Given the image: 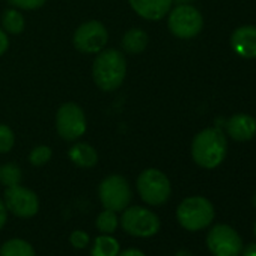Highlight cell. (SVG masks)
<instances>
[{
	"label": "cell",
	"instance_id": "1",
	"mask_svg": "<svg viewBox=\"0 0 256 256\" xmlns=\"http://www.w3.org/2000/svg\"><path fill=\"white\" fill-rule=\"evenodd\" d=\"M126 76V60L122 52L116 48H106L96 53L92 65V77L95 84L104 90L112 92L122 86Z\"/></svg>",
	"mask_w": 256,
	"mask_h": 256
},
{
	"label": "cell",
	"instance_id": "2",
	"mask_svg": "<svg viewBox=\"0 0 256 256\" xmlns=\"http://www.w3.org/2000/svg\"><path fill=\"white\" fill-rule=\"evenodd\" d=\"M228 142L218 128H205L199 132L192 142V157L204 169H216L226 157Z\"/></svg>",
	"mask_w": 256,
	"mask_h": 256
},
{
	"label": "cell",
	"instance_id": "3",
	"mask_svg": "<svg viewBox=\"0 0 256 256\" xmlns=\"http://www.w3.org/2000/svg\"><path fill=\"white\" fill-rule=\"evenodd\" d=\"M214 216L216 212L212 204L202 196L186 198L176 208L178 223L190 232L208 228L212 223Z\"/></svg>",
	"mask_w": 256,
	"mask_h": 256
},
{
	"label": "cell",
	"instance_id": "4",
	"mask_svg": "<svg viewBox=\"0 0 256 256\" xmlns=\"http://www.w3.org/2000/svg\"><path fill=\"white\" fill-rule=\"evenodd\" d=\"M139 196L142 200L151 206H160L166 204L172 194V187L169 178L158 169H145L136 182Z\"/></svg>",
	"mask_w": 256,
	"mask_h": 256
},
{
	"label": "cell",
	"instance_id": "5",
	"mask_svg": "<svg viewBox=\"0 0 256 256\" xmlns=\"http://www.w3.org/2000/svg\"><path fill=\"white\" fill-rule=\"evenodd\" d=\"M119 223L126 234L138 238H150L160 230L158 216L154 211L139 205L126 206L122 211Z\"/></svg>",
	"mask_w": 256,
	"mask_h": 256
},
{
	"label": "cell",
	"instance_id": "6",
	"mask_svg": "<svg viewBox=\"0 0 256 256\" xmlns=\"http://www.w3.org/2000/svg\"><path fill=\"white\" fill-rule=\"evenodd\" d=\"M98 196L106 210L119 212L130 205L133 192L130 182L122 175H108L100 182Z\"/></svg>",
	"mask_w": 256,
	"mask_h": 256
},
{
	"label": "cell",
	"instance_id": "7",
	"mask_svg": "<svg viewBox=\"0 0 256 256\" xmlns=\"http://www.w3.org/2000/svg\"><path fill=\"white\" fill-rule=\"evenodd\" d=\"M168 26L172 35L180 40H192L198 36L204 28V17L190 4H182L169 11Z\"/></svg>",
	"mask_w": 256,
	"mask_h": 256
},
{
	"label": "cell",
	"instance_id": "8",
	"mask_svg": "<svg viewBox=\"0 0 256 256\" xmlns=\"http://www.w3.org/2000/svg\"><path fill=\"white\" fill-rule=\"evenodd\" d=\"M86 128H88L86 114L78 104L65 102L58 108L56 130L64 140L74 142L80 139L86 133Z\"/></svg>",
	"mask_w": 256,
	"mask_h": 256
},
{
	"label": "cell",
	"instance_id": "9",
	"mask_svg": "<svg viewBox=\"0 0 256 256\" xmlns=\"http://www.w3.org/2000/svg\"><path fill=\"white\" fill-rule=\"evenodd\" d=\"M107 41H108V32L106 26L96 20H90L80 24L72 35L74 47L80 53H86V54L100 53L101 50L106 48Z\"/></svg>",
	"mask_w": 256,
	"mask_h": 256
},
{
	"label": "cell",
	"instance_id": "10",
	"mask_svg": "<svg viewBox=\"0 0 256 256\" xmlns=\"http://www.w3.org/2000/svg\"><path fill=\"white\" fill-rule=\"evenodd\" d=\"M206 247L212 256H238L242 248V241L234 228L220 223L210 229Z\"/></svg>",
	"mask_w": 256,
	"mask_h": 256
},
{
	"label": "cell",
	"instance_id": "11",
	"mask_svg": "<svg viewBox=\"0 0 256 256\" xmlns=\"http://www.w3.org/2000/svg\"><path fill=\"white\" fill-rule=\"evenodd\" d=\"M5 206L10 212L20 218H30L40 211V199L38 194L23 186L6 187L4 194Z\"/></svg>",
	"mask_w": 256,
	"mask_h": 256
},
{
	"label": "cell",
	"instance_id": "12",
	"mask_svg": "<svg viewBox=\"0 0 256 256\" xmlns=\"http://www.w3.org/2000/svg\"><path fill=\"white\" fill-rule=\"evenodd\" d=\"M232 50L244 59H256V26H240L230 36Z\"/></svg>",
	"mask_w": 256,
	"mask_h": 256
},
{
	"label": "cell",
	"instance_id": "13",
	"mask_svg": "<svg viewBox=\"0 0 256 256\" xmlns=\"http://www.w3.org/2000/svg\"><path fill=\"white\" fill-rule=\"evenodd\" d=\"M128 4L139 17L148 22H158L169 14L174 0H128Z\"/></svg>",
	"mask_w": 256,
	"mask_h": 256
},
{
	"label": "cell",
	"instance_id": "14",
	"mask_svg": "<svg viewBox=\"0 0 256 256\" xmlns=\"http://www.w3.org/2000/svg\"><path fill=\"white\" fill-rule=\"evenodd\" d=\"M226 133L236 142H247L256 134V119L246 113L234 114L226 120Z\"/></svg>",
	"mask_w": 256,
	"mask_h": 256
},
{
	"label": "cell",
	"instance_id": "15",
	"mask_svg": "<svg viewBox=\"0 0 256 256\" xmlns=\"http://www.w3.org/2000/svg\"><path fill=\"white\" fill-rule=\"evenodd\" d=\"M68 158L77 168L90 169L98 163V152L89 144H76L68 150Z\"/></svg>",
	"mask_w": 256,
	"mask_h": 256
},
{
	"label": "cell",
	"instance_id": "16",
	"mask_svg": "<svg viewBox=\"0 0 256 256\" xmlns=\"http://www.w3.org/2000/svg\"><path fill=\"white\" fill-rule=\"evenodd\" d=\"M148 34L144 29L139 28H133L130 30H126L125 35L122 36L120 46L122 50L125 53H130V54H140L145 52L146 46H148Z\"/></svg>",
	"mask_w": 256,
	"mask_h": 256
},
{
	"label": "cell",
	"instance_id": "17",
	"mask_svg": "<svg viewBox=\"0 0 256 256\" xmlns=\"http://www.w3.org/2000/svg\"><path fill=\"white\" fill-rule=\"evenodd\" d=\"M120 252L119 241L108 234H101L94 240L92 248H90V256H118Z\"/></svg>",
	"mask_w": 256,
	"mask_h": 256
},
{
	"label": "cell",
	"instance_id": "18",
	"mask_svg": "<svg viewBox=\"0 0 256 256\" xmlns=\"http://www.w3.org/2000/svg\"><path fill=\"white\" fill-rule=\"evenodd\" d=\"M0 256H36L30 242L22 238L8 240L0 247Z\"/></svg>",
	"mask_w": 256,
	"mask_h": 256
},
{
	"label": "cell",
	"instance_id": "19",
	"mask_svg": "<svg viewBox=\"0 0 256 256\" xmlns=\"http://www.w3.org/2000/svg\"><path fill=\"white\" fill-rule=\"evenodd\" d=\"M2 26L4 30L11 35H20L26 28V20L23 14L17 10H6L2 17Z\"/></svg>",
	"mask_w": 256,
	"mask_h": 256
},
{
	"label": "cell",
	"instance_id": "20",
	"mask_svg": "<svg viewBox=\"0 0 256 256\" xmlns=\"http://www.w3.org/2000/svg\"><path fill=\"white\" fill-rule=\"evenodd\" d=\"M95 224H96V229L101 234L112 235L118 229V226H119V218H118V216H116L114 211L104 208V211L98 214V217L95 220Z\"/></svg>",
	"mask_w": 256,
	"mask_h": 256
},
{
	"label": "cell",
	"instance_id": "21",
	"mask_svg": "<svg viewBox=\"0 0 256 256\" xmlns=\"http://www.w3.org/2000/svg\"><path fill=\"white\" fill-rule=\"evenodd\" d=\"M22 169L16 163H8L5 166L0 168V182L6 187L18 186L22 182Z\"/></svg>",
	"mask_w": 256,
	"mask_h": 256
},
{
	"label": "cell",
	"instance_id": "22",
	"mask_svg": "<svg viewBox=\"0 0 256 256\" xmlns=\"http://www.w3.org/2000/svg\"><path fill=\"white\" fill-rule=\"evenodd\" d=\"M52 156H53V151H52L48 146L40 145V146H35V148L30 151V154H29V162H30L32 166L40 168V166L47 164V163L50 162Z\"/></svg>",
	"mask_w": 256,
	"mask_h": 256
},
{
	"label": "cell",
	"instance_id": "23",
	"mask_svg": "<svg viewBox=\"0 0 256 256\" xmlns=\"http://www.w3.org/2000/svg\"><path fill=\"white\" fill-rule=\"evenodd\" d=\"M16 145V134L11 130V126L0 124V154L10 152Z\"/></svg>",
	"mask_w": 256,
	"mask_h": 256
},
{
	"label": "cell",
	"instance_id": "24",
	"mask_svg": "<svg viewBox=\"0 0 256 256\" xmlns=\"http://www.w3.org/2000/svg\"><path fill=\"white\" fill-rule=\"evenodd\" d=\"M47 0H10V4L18 10H26V11H34L38 10L41 6H44V4Z\"/></svg>",
	"mask_w": 256,
	"mask_h": 256
},
{
	"label": "cell",
	"instance_id": "25",
	"mask_svg": "<svg viewBox=\"0 0 256 256\" xmlns=\"http://www.w3.org/2000/svg\"><path fill=\"white\" fill-rule=\"evenodd\" d=\"M70 242L74 248H84L89 244V235L84 230H72L70 235Z\"/></svg>",
	"mask_w": 256,
	"mask_h": 256
},
{
	"label": "cell",
	"instance_id": "26",
	"mask_svg": "<svg viewBox=\"0 0 256 256\" xmlns=\"http://www.w3.org/2000/svg\"><path fill=\"white\" fill-rule=\"evenodd\" d=\"M8 47H10V40H8V35H6V32H5L2 28H0V56L6 53Z\"/></svg>",
	"mask_w": 256,
	"mask_h": 256
},
{
	"label": "cell",
	"instance_id": "27",
	"mask_svg": "<svg viewBox=\"0 0 256 256\" xmlns=\"http://www.w3.org/2000/svg\"><path fill=\"white\" fill-rule=\"evenodd\" d=\"M118 256H146V254L142 250H139V248L130 247V248H125V250L119 252Z\"/></svg>",
	"mask_w": 256,
	"mask_h": 256
},
{
	"label": "cell",
	"instance_id": "28",
	"mask_svg": "<svg viewBox=\"0 0 256 256\" xmlns=\"http://www.w3.org/2000/svg\"><path fill=\"white\" fill-rule=\"evenodd\" d=\"M6 220H8V210L5 206V202L0 199V229L5 226Z\"/></svg>",
	"mask_w": 256,
	"mask_h": 256
},
{
	"label": "cell",
	"instance_id": "29",
	"mask_svg": "<svg viewBox=\"0 0 256 256\" xmlns=\"http://www.w3.org/2000/svg\"><path fill=\"white\" fill-rule=\"evenodd\" d=\"M241 256H256V242H250L241 248Z\"/></svg>",
	"mask_w": 256,
	"mask_h": 256
},
{
	"label": "cell",
	"instance_id": "30",
	"mask_svg": "<svg viewBox=\"0 0 256 256\" xmlns=\"http://www.w3.org/2000/svg\"><path fill=\"white\" fill-rule=\"evenodd\" d=\"M175 256H193V253L192 252H188V250H186V248H181V250H178L176 252V254Z\"/></svg>",
	"mask_w": 256,
	"mask_h": 256
},
{
	"label": "cell",
	"instance_id": "31",
	"mask_svg": "<svg viewBox=\"0 0 256 256\" xmlns=\"http://www.w3.org/2000/svg\"><path fill=\"white\" fill-rule=\"evenodd\" d=\"M175 4H178V5H182V4H188V2H192V0H174Z\"/></svg>",
	"mask_w": 256,
	"mask_h": 256
},
{
	"label": "cell",
	"instance_id": "32",
	"mask_svg": "<svg viewBox=\"0 0 256 256\" xmlns=\"http://www.w3.org/2000/svg\"><path fill=\"white\" fill-rule=\"evenodd\" d=\"M253 205H254V208H256V193H254V196H253Z\"/></svg>",
	"mask_w": 256,
	"mask_h": 256
},
{
	"label": "cell",
	"instance_id": "33",
	"mask_svg": "<svg viewBox=\"0 0 256 256\" xmlns=\"http://www.w3.org/2000/svg\"><path fill=\"white\" fill-rule=\"evenodd\" d=\"M253 232H254V236H256V223H254V228H253Z\"/></svg>",
	"mask_w": 256,
	"mask_h": 256
}]
</instances>
